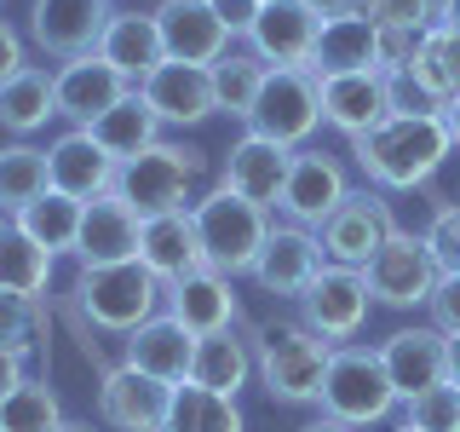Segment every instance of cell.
Segmentation results:
<instances>
[{
	"label": "cell",
	"instance_id": "9c48e42d",
	"mask_svg": "<svg viewBox=\"0 0 460 432\" xmlns=\"http://www.w3.org/2000/svg\"><path fill=\"white\" fill-rule=\"evenodd\" d=\"M368 306H374V294H368L363 271H357V266H334V259H328V266L311 277V288L299 294V323L316 328L328 346H340V340L363 335Z\"/></svg>",
	"mask_w": 460,
	"mask_h": 432
},
{
	"label": "cell",
	"instance_id": "ee69618b",
	"mask_svg": "<svg viewBox=\"0 0 460 432\" xmlns=\"http://www.w3.org/2000/svg\"><path fill=\"white\" fill-rule=\"evenodd\" d=\"M431 29H380V69H409Z\"/></svg>",
	"mask_w": 460,
	"mask_h": 432
},
{
	"label": "cell",
	"instance_id": "c3c4849f",
	"mask_svg": "<svg viewBox=\"0 0 460 432\" xmlns=\"http://www.w3.org/2000/svg\"><path fill=\"white\" fill-rule=\"evenodd\" d=\"M23 381H29V374H23V357H18V352H0V403L18 392Z\"/></svg>",
	"mask_w": 460,
	"mask_h": 432
},
{
	"label": "cell",
	"instance_id": "f907efd6",
	"mask_svg": "<svg viewBox=\"0 0 460 432\" xmlns=\"http://www.w3.org/2000/svg\"><path fill=\"white\" fill-rule=\"evenodd\" d=\"M443 127H449V139L460 144V98H449V104H443Z\"/></svg>",
	"mask_w": 460,
	"mask_h": 432
},
{
	"label": "cell",
	"instance_id": "44dd1931",
	"mask_svg": "<svg viewBox=\"0 0 460 432\" xmlns=\"http://www.w3.org/2000/svg\"><path fill=\"white\" fill-rule=\"evenodd\" d=\"M167 403H172V386L150 381L138 369H110L104 386H98V415L115 427V432H162L167 427Z\"/></svg>",
	"mask_w": 460,
	"mask_h": 432
},
{
	"label": "cell",
	"instance_id": "7402d4cb",
	"mask_svg": "<svg viewBox=\"0 0 460 432\" xmlns=\"http://www.w3.org/2000/svg\"><path fill=\"white\" fill-rule=\"evenodd\" d=\"M47 167H52V191H64L75 202H98V196L115 191V167L121 162H115L86 127H69V133L47 150Z\"/></svg>",
	"mask_w": 460,
	"mask_h": 432
},
{
	"label": "cell",
	"instance_id": "9a60e30c",
	"mask_svg": "<svg viewBox=\"0 0 460 432\" xmlns=\"http://www.w3.org/2000/svg\"><path fill=\"white\" fill-rule=\"evenodd\" d=\"M52 81H58V115H64L69 127H93L104 110H115L127 93H133V81H127L115 64H104L98 52L58 64Z\"/></svg>",
	"mask_w": 460,
	"mask_h": 432
},
{
	"label": "cell",
	"instance_id": "d590c367",
	"mask_svg": "<svg viewBox=\"0 0 460 432\" xmlns=\"http://www.w3.org/2000/svg\"><path fill=\"white\" fill-rule=\"evenodd\" d=\"M265 76H270V64L259 52H225L219 64H213V104H219L225 115H236V122H248Z\"/></svg>",
	"mask_w": 460,
	"mask_h": 432
},
{
	"label": "cell",
	"instance_id": "4dcf8cb0",
	"mask_svg": "<svg viewBox=\"0 0 460 432\" xmlns=\"http://www.w3.org/2000/svg\"><path fill=\"white\" fill-rule=\"evenodd\" d=\"M47 283H52V254L29 230H18V220H0V294L40 300Z\"/></svg>",
	"mask_w": 460,
	"mask_h": 432
},
{
	"label": "cell",
	"instance_id": "cb8c5ba5",
	"mask_svg": "<svg viewBox=\"0 0 460 432\" xmlns=\"http://www.w3.org/2000/svg\"><path fill=\"white\" fill-rule=\"evenodd\" d=\"M357 69H380V23L368 12H340V18H323V35H316L311 52V76H357Z\"/></svg>",
	"mask_w": 460,
	"mask_h": 432
},
{
	"label": "cell",
	"instance_id": "2e32d148",
	"mask_svg": "<svg viewBox=\"0 0 460 432\" xmlns=\"http://www.w3.org/2000/svg\"><path fill=\"white\" fill-rule=\"evenodd\" d=\"M155 23H162V47L172 64H201L213 69L230 52V29L213 12V0H162L155 6Z\"/></svg>",
	"mask_w": 460,
	"mask_h": 432
},
{
	"label": "cell",
	"instance_id": "d4e9b609",
	"mask_svg": "<svg viewBox=\"0 0 460 432\" xmlns=\"http://www.w3.org/2000/svg\"><path fill=\"white\" fill-rule=\"evenodd\" d=\"M138 230H144V220L110 191V196L86 202L75 259H81V266H121V259H138Z\"/></svg>",
	"mask_w": 460,
	"mask_h": 432
},
{
	"label": "cell",
	"instance_id": "e0dca14e",
	"mask_svg": "<svg viewBox=\"0 0 460 432\" xmlns=\"http://www.w3.org/2000/svg\"><path fill=\"white\" fill-rule=\"evenodd\" d=\"M138 98L155 110L162 127H196V122H208V115H219V104H213V69L172 64V58L138 81Z\"/></svg>",
	"mask_w": 460,
	"mask_h": 432
},
{
	"label": "cell",
	"instance_id": "ab89813d",
	"mask_svg": "<svg viewBox=\"0 0 460 432\" xmlns=\"http://www.w3.org/2000/svg\"><path fill=\"white\" fill-rule=\"evenodd\" d=\"M35 335H40V300L0 294V352L29 357L35 352Z\"/></svg>",
	"mask_w": 460,
	"mask_h": 432
},
{
	"label": "cell",
	"instance_id": "603a6c76",
	"mask_svg": "<svg viewBox=\"0 0 460 432\" xmlns=\"http://www.w3.org/2000/svg\"><path fill=\"white\" fill-rule=\"evenodd\" d=\"M288 167H294V150H282V144H270L259 133H242L230 144V156H225L219 184L236 191V196H248V202H259V208H277L282 184H288Z\"/></svg>",
	"mask_w": 460,
	"mask_h": 432
},
{
	"label": "cell",
	"instance_id": "83f0119b",
	"mask_svg": "<svg viewBox=\"0 0 460 432\" xmlns=\"http://www.w3.org/2000/svg\"><path fill=\"white\" fill-rule=\"evenodd\" d=\"M98 58L115 64L127 81H144L150 69L167 64V47H162V23H155V12H115L104 40H98Z\"/></svg>",
	"mask_w": 460,
	"mask_h": 432
},
{
	"label": "cell",
	"instance_id": "8d00e7d4",
	"mask_svg": "<svg viewBox=\"0 0 460 432\" xmlns=\"http://www.w3.org/2000/svg\"><path fill=\"white\" fill-rule=\"evenodd\" d=\"M409 76L426 86L438 104H449V98H460V35L455 29H431L426 35V47H420V58L409 64Z\"/></svg>",
	"mask_w": 460,
	"mask_h": 432
},
{
	"label": "cell",
	"instance_id": "d6a6232c",
	"mask_svg": "<svg viewBox=\"0 0 460 432\" xmlns=\"http://www.w3.org/2000/svg\"><path fill=\"white\" fill-rule=\"evenodd\" d=\"M52 191V167H47V150L40 144H0V213L18 220L35 196Z\"/></svg>",
	"mask_w": 460,
	"mask_h": 432
},
{
	"label": "cell",
	"instance_id": "4fadbf2b",
	"mask_svg": "<svg viewBox=\"0 0 460 432\" xmlns=\"http://www.w3.org/2000/svg\"><path fill=\"white\" fill-rule=\"evenodd\" d=\"M345 196H351V184H345V167L334 162V156H328V150H294V167H288L277 213H282L288 225L316 230Z\"/></svg>",
	"mask_w": 460,
	"mask_h": 432
},
{
	"label": "cell",
	"instance_id": "9f6ffc18",
	"mask_svg": "<svg viewBox=\"0 0 460 432\" xmlns=\"http://www.w3.org/2000/svg\"><path fill=\"white\" fill-rule=\"evenodd\" d=\"M392 432H414V427H402V421H397V427H392Z\"/></svg>",
	"mask_w": 460,
	"mask_h": 432
},
{
	"label": "cell",
	"instance_id": "f6af8a7d",
	"mask_svg": "<svg viewBox=\"0 0 460 432\" xmlns=\"http://www.w3.org/2000/svg\"><path fill=\"white\" fill-rule=\"evenodd\" d=\"M431 328L438 335H460V271H443L438 294H431Z\"/></svg>",
	"mask_w": 460,
	"mask_h": 432
},
{
	"label": "cell",
	"instance_id": "5b68a950",
	"mask_svg": "<svg viewBox=\"0 0 460 432\" xmlns=\"http://www.w3.org/2000/svg\"><path fill=\"white\" fill-rule=\"evenodd\" d=\"M190 220H196V237H201V259L225 277H248L259 248L270 237V208L236 196V191H208L201 202H190Z\"/></svg>",
	"mask_w": 460,
	"mask_h": 432
},
{
	"label": "cell",
	"instance_id": "8992f818",
	"mask_svg": "<svg viewBox=\"0 0 460 432\" xmlns=\"http://www.w3.org/2000/svg\"><path fill=\"white\" fill-rule=\"evenodd\" d=\"M397 386L380 364V346H334V364L323 374V398L316 410L328 421H345V427H380L397 415Z\"/></svg>",
	"mask_w": 460,
	"mask_h": 432
},
{
	"label": "cell",
	"instance_id": "836d02e7",
	"mask_svg": "<svg viewBox=\"0 0 460 432\" xmlns=\"http://www.w3.org/2000/svg\"><path fill=\"white\" fill-rule=\"evenodd\" d=\"M81 220H86V202L64 196V191H47V196H35V202L18 213V230H29V237H35L40 248L58 259V254H75Z\"/></svg>",
	"mask_w": 460,
	"mask_h": 432
},
{
	"label": "cell",
	"instance_id": "484cf974",
	"mask_svg": "<svg viewBox=\"0 0 460 432\" xmlns=\"http://www.w3.org/2000/svg\"><path fill=\"white\" fill-rule=\"evenodd\" d=\"M167 311L179 317L184 328L201 340V335H219V328L236 323V294H230V277L213 266L190 271V277L167 283Z\"/></svg>",
	"mask_w": 460,
	"mask_h": 432
},
{
	"label": "cell",
	"instance_id": "8fae6325",
	"mask_svg": "<svg viewBox=\"0 0 460 432\" xmlns=\"http://www.w3.org/2000/svg\"><path fill=\"white\" fill-rule=\"evenodd\" d=\"M110 18H115L110 0H35V6H29V40L69 64V58L98 52Z\"/></svg>",
	"mask_w": 460,
	"mask_h": 432
},
{
	"label": "cell",
	"instance_id": "d6986e66",
	"mask_svg": "<svg viewBox=\"0 0 460 432\" xmlns=\"http://www.w3.org/2000/svg\"><path fill=\"white\" fill-rule=\"evenodd\" d=\"M380 364L392 374L397 398L409 403V398H420V392L449 381V340H443L431 323L426 328H397L392 340H380Z\"/></svg>",
	"mask_w": 460,
	"mask_h": 432
},
{
	"label": "cell",
	"instance_id": "5bb4252c",
	"mask_svg": "<svg viewBox=\"0 0 460 432\" xmlns=\"http://www.w3.org/2000/svg\"><path fill=\"white\" fill-rule=\"evenodd\" d=\"M323 266H328V254H323V242H316V230H305V225H270V237H265V248H259L248 277L265 288V294L299 300Z\"/></svg>",
	"mask_w": 460,
	"mask_h": 432
},
{
	"label": "cell",
	"instance_id": "74e56055",
	"mask_svg": "<svg viewBox=\"0 0 460 432\" xmlns=\"http://www.w3.org/2000/svg\"><path fill=\"white\" fill-rule=\"evenodd\" d=\"M58 427H64V410H58V392L47 381H23L0 403V432H58Z\"/></svg>",
	"mask_w": 460,
	"mask_h": 432
},
{
	"label": "cell",
	"instance_id": "6da1fadb",
	"mask_svg": "<svg viewBox=\"0 0 460 432\" xmlns=\"http://www.w3.org/2000/svg\"><path fill=\"white\" fill-rule=\"evenodd\" d=\"M449 150H455V139L443 127V115H392L374 133L351 139V156L368 173L374 191H414V184H426L449 162Z\"/></svg>",
	"mask_w": 460,
	"mask_h": 432
},
{
	"label": "cell",
	"instance_id": "f546056e",
	"mask_svg": "<svg viewBox=\"0 0 460 432\" xmlns=\"http://www.w3.org/2000/svg\"><path fill=\"white\" fill-rule=\"evenodd\" d=\"M52 115H58V81H52V69L29 64L12 81H0V127H6V133L29 139V133H40Z\"/></svg>",
	"mask_w": 460,
	"mask_h": 432
},
{
	"label": "cell",
	"instance_id": "52a82bcc",
	"mask_svg": "<svg viewBox=\"0 0 460 432\" xmlns=\"http://www.w3.org/2000/svg\"><path fill=\"white\" fill-rule=\"evenodd\" d=\"M316 127H323V81L311 69H270L248 115V133L282 144V150H305Z\"/></svg>",
	"mask_w": 460,
	"mask_h": 432
},
{
	"label": "cell",
	"instance_id": "f1b7e54d",
	"mask_svg": "<svg viewBox=\"0 0 460 432\" xmlns=\"http://www.w3.org/2000/svg\"><path fill=\"white\" fill-rule=\"evenodd\" d=\"M253 374V346L236 335V328H219V335H201L196 357H190V386H208L219 398H236Z\"/></svg>",
	"mask_w": 460,
	"mask_h": 432
},
{
	"label": "cell",
	"instance_id": "f35d334b",
	"mask_svg": "<svg viewBox=\"0 0 460 432\" xmlns=\"http://www.w3.org/2000/svg\"><path fill=\"white\" fill-rule=\"evenodd\" d=\"M402 427L414 432H460V386H431V392L402 403Z\"/></svg>",
	"mask_w": 460,
	"mask_h": 432
},
{
	"label": "cell",
	"instance_id": "30bf717a",
	"mask_svg": "<svg viewBox=\"0 0 460 432\" xmlns=\"http://www.w3.org/2000/svg\"><path fill=\"white\" fill-rule=\"evenodd\" d=\"M392 237H397L392 202H385L380 191H368V184H363V191H351L323 225H316V242H323V254L334 259V266H357V271H363Z\"/></svg>",
	"mask_w": 460,
	"mask_h": 432
},
{
	"label": "cell",
	"instance_id": "ffe728a7",
	"mask_svg": "<svg viewBox=\"0 0 460 432\" xmlns=\"http://www.w3.org/2000/svg\"><path fill=\"white\" fill-rule=\"evenodd\" d=\"M323 122L340 127L345 139H363L380 122H392V86H385V69L328 76L323 81Z\"/></svg>",
	"mask_w": 460,
	"mask_h": 432
},
{
	"label": "cell",
	"instance_id": "7dc6e473",
	"mask_svg": "<svg viewBox=\"0 0 460 432\" xmlns=\"http://www.w3.org/2000/svg\"><path fill=\"white\" fill-rule=\"evenodd\" d=\"M18 69H29V64H23V40H18V29L0 18V81H12Z\"/></svg>",
	"mask_w": 460,
	"mask_h": 432
},
{
	"label": "cell",
	"instance_id": "816d5d0a",
	"mask_svg": "<svg viewBox=\"0 0 460 432\" xmlns=\"http://www.w3.org/2000/svg\"><path fill=\"white\" fill-rule=\"evenodd\" d=\"M449 340V386H460V335H443Z\"/></svg>",
	"mask_w": 460,
	"mask_h": 432
},
{
	"label": "cell",
	"instance_id": "bcb514c9",
	"mask_svg": "<svg viewBox=\"0 0 460 432\" xmlns=\"http://www.w3.org/2000/svg\"><path fill=\"white\" fill-rule=\"evenodd\" d=\"M213 12L225 18V29H230V35H248V29H253V18H259V0H213Z\"/></svg>",
	"mask_w": 460,
	"mask_h": 432
},
{
	"label": "cell",
	"instance_id": "f5cc1de1",
	"mask_svg": "<svg viewBox=\"0 0 460 432\" xmlns=\"http://www.w3.org/2000/svg\"><path fill=\"white\" fill-rule=\"evenodd\" d=\"M299 432H357V427H345V421H328V415H323V421H305Z\"/></svg>",
	"mask_w": 460,
	"mask_h": 432
},
{
	"label": "cell",
	"instance_id": "1f68e13d",
	"mask_svg": "<svg viewBox=\"0 0 460 432\" xmlns=\"http://www.w3.org/2000/svg\"><path fill=\"white\" fill-rule=\"evenodd\" d=\"M86 133H93L98 144H104V150L115 156V162H133V156H144L155 139H162V122H155V110L144 104V98H138V86H133V93H127L115 110H104V115H98V122L86 127Z\"/></svg>",
	"mask_w": 460,
	"mask_h": 432
},
{
	"label": "cell",
	"instance_id": "3957f363",
	"mask_svg": "<svg viewBox=\"0 0 460 432\" xmlns=\"http://www.w3.org/2000/svg\"><path fill=\"white\" fill-rule=\"evenodd\" d=\"M75 306L93 328L104 335H133L155 311L167 306V283L155 277L144 259H121V266H81L75 277Z\"/></svg>",
	"mask_w": 460,
	"mask_h": 432
},
{
	"label": "cell",
	"instance_id": "277c9868",
	"mask_svg": "<svg viewBox=\"0 0 460 432\" xmlns=\"http://www.w3.org/2000/svg\"><path fill=\"white\" fill-rule=\"evenodd\" d=\"M208 173V150L196 144H172V139H155L144 156L115 167V196L138 213V220H155V213H179L190 208V191L196 179Z\"/></svg>",
	"mask_w": 460,
	"mask_h": 432
},
{
	"label": "cell",
	"instance_id": "db71d44e",
	"mask_svg": "<svg viewBox=\"0 0 460 432\" xmlns=\"http://www.w3.org/2000/svg\"><path fill=\"white\" fill-rule=\"evenodd\" d=\"M443 29H455V35H460V0H443Z\"/></svg>",
	"mask_w": 460,
	"mask_h": 432
},
{
	"label": "cell",
	"instance_id": "60d3db41",
	"mask_svg": "<svg viewBox=\"0 0 460 432\" xmlns=\"http://www.w3.org/2000/svg\"><path fill=\"white\" fill-rule=\"evenodd\" d=\"M363 12L380 29H438L443 0H363Z\"/></svg>",
	"mask_w": 460,
	"mask_h": 432
},
{
	"label": "cell",
	"instance_id": "7c38bea8",
	"mask_svg": "<svg viewBox=\"0 0 460 432\" xmlns=\"http://www.w3.org/2000/svg\"><path fill=\"white\" fill-rule=\"evenodd\" d=\"M316 35H323V12L305 0H259V18L248 29V47L270 69H311Z\"/></svg>",
	"mask_w": 460,
	"mask_h": 432
},
{
	"label": "cell",
	"instance_id": "b9f144b4",
	"mask_svg": "<svg viewBox=\"0 0 460 432\" xmlns=\"http://www.w3.org/2000/svg\"><path fill=\"white\" fill-rule=\"evenodd\" d=\"M420 237H426V248L438 254L443 271H460V208H438Z\"/></svg>",
	"mask_w": 460,
	"mask_h": 432
},
{
	"label": "cell",
	"instance_id": "11a10c76",
	"mask_svg": "<svg viewBox=\"0 0 460 432\" xmlns=\"http://www.w3.org/2000/svg\"><path fill=\"white\" fill-rule=\"evenodd\" d=\"M58 432H93V427H86V421H64V427H58Z\"/></svg>",
	"mask_w": 460,
	"mask_h": 432
},
{
	"label": "cell",
	"instance_id": "ba28073f",
	"mask_svg": "<svg viewBox=\"0 0 460 432\" xmlns=\"http://www.w3.org/2000/svg\"><path fill=\"white\" fill-rule=\"evenodd\" d=\"M363 277H368L374 306L414 311V306H431V294H438V283H443V266H438V254L426 248V237L397 230V237L363 266Z\"/></svg>",
	"mask_w": 460,
	"mask_h": 432
},
{
	"label": "cell",
	"instance_id": "e575fe53",
	"mask_svg": "<svg viewBox=\"0 0 460 432\" xmlns=\"http://www.w3.org/2000/svg\"><path fill=\"white\" fill-rule=\"evenodd\" d=\"M162 432H242V410H236V398H219L208 386L184 381V386H172Z\"/></svg>",
	"mask_w": 460,
	"mask_h": 432
},
{
	"label": "cell",
	"instance_id": "ac0fdd59",
	"mask_svg": "<svg viewBox=\"0 0 460 432\" xmlns=\"http://www.w3.org/2000/svg\"><path fill=\"white\" fill-rule=\"evenodd\" d=\"M190 357H196V335L172 311H155L150 323L133 328L127 346H121V364L138 369V374H150V381H162V386H184V381H190Z\"/></svg>",
	"mask_w": 460,
	"mask_h": 432
},
{
	"label": "cell",
	"instance_id": "7bdbcfd3",
	"mask_svg": "<svg viewBox=\"0 0 460 432\" xmlns=\"http://www.w3.org/2000/svg\"><path fill=\"white\" fill-rule=\"evenodd\" d=\"M385 86H392V115H443V104L409 76V69H385Z\"/></svg>",
	"mask_w": 460,
	"mask_h": 432
},
{
	"label": "cell",
	"instance_id": "4316f807",
	"mask_svg": "<svg viewBox=\"0 0 460 432\" xmlns=\"http://www.w3.org/2000/svg\"><path fill=\"white\" fill-rule=\"evenodd\" d=\"M138 259H144V266H150L162 283H179V277H190V271L208 266V259H201V237H196L190 208L144 220V230H138Z\"/></svg>",
	"mask_w": 460,
	"mask_h": 432
},
{
	"label": "cell",
	"instance_id": "7a4b0ae2",
	"mask_svg": "<svg viewBox=\"0 0 460 432\" xmlns=\"http://www.w3.org/2000/svg\"><path fill=\"white\" fill-rule=\"evenodd\" d=\"M253 374L277 403H316L323 398V374L334 364V346L305 323H253Z\"/></svg>",
	"mask_w": 460,
	"mask_h": 432
},
{
	"label": "cell",
	"instance_id": "681fc988",
	"mask_svg": "<svg viewBox=\"0 0 460 432\" xmlns=\"http://www.w3.org/2000/svg\"><path fill=\"white\" fill-rule=\"evenodd\" d=\"M305 6H316L323 18H340V12H363V0H305Z\"/></svg>",
	"mask_w": 460,
	"mask_h": 432
}]
</instances>
